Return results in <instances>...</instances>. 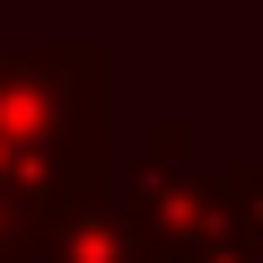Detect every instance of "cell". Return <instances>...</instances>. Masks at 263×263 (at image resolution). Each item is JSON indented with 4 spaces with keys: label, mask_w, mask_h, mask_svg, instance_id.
<instances>
[{
    "label": "cell",
    "mask_w": 263,
    "mask_h": 263,
    "mask_svg": "<svg viewBox=\"0 0 263 263\" xmlns=\"http://www.w3.org/2000/svg\"><path fill=\"white\" fill-rule=\"evenodd\" d=\"M114 53L97 35L0 44V176L35 202H62L114 167Z\"/></svg>",
    "instance_id": "cell-1"
},
{
    "label": "cell",
    "mask_w": 263,
    "mask_h": 263,
    "mask_svg": "<svg viewBox=\"0 0 263 263\" xmlns=\"http://www.w3.org/2000/svg\"><path fill=\"white\" fill-rule=\"evenodd\" d=\"M35 263H149V246H141V228L123 219V202H114L105 176H97V184H79V193H62V202L44 211Z\"/></svg>",
    "instance_id": "cell-2"
},
{
    "label": "cell",
    "mask_w": 263,
    "mask_h": 263,
    "mask_svg": "<svg viewBox=\"0 0 263 263\" xmlns=\"http://www.w3.org/2000/svg\"><path fill=\"white\" fill-rule=\"evenodd\" d=\"M219 211H228V237L263 246V158H219Z\"/></svg>",
    "instance_id": "cell-3"
},
{
    "label": "cell",
    "mask_w": 263,
    "mask_h": 263,
    "mask_svg": "<svg viewBox=\"0 0 263 263\" xmlns=\"http://www.w3.org/2000/svg\"><path fill=\"white\" fill-rule=\"evenodd\" d=\"M176 263H263V246H246V237H211V246H193V254H176Z\"/></svg>",
    "instance_id": "cell-4"
}]
</instances>
